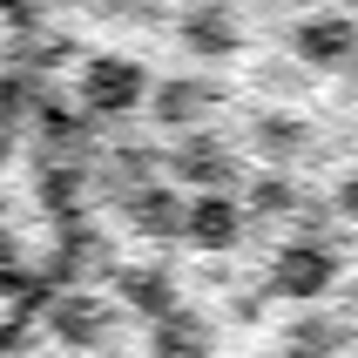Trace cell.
Listing matches in <instances>:
<instances>
[{"label":"cell","mask_w":358,"mask_h":358,"mask_svg":"<svg viewBox=\"0 0 358 358\" xmlns=\"http://www.w3.org/2000/svg\"><path fill=\"white\" fill-rule=\"evenodd\" d=\"M142 95H149V68L136 55H88V68H81V115L88 122L136 115Z\"/></svg>","instance_id":"obj_1"},{"label":"cell","mask_w":358,"mask_h":358,"mask_svg":"<svg viewBox=\"0 0 358 358\" xmlns=\"http://www.w3.org/2000/svg\"><path fill=\"white\" fill-rule=\"evenodd\" d=\"M291 61H298V68H352L358 61V20L352 14L291 20Z\"/></svg>","instance_id":"obj_2"},{"label":"cell","mask_w":358,"mask_h":358,"mask_svg":"<svg viewBox=\"0 0 358 358\" xmlns=\"http://www.w3.org/2000/svg\"><path fill=\"white\" fill-rule=\"evenodd\" d=\"M169 176L189 182L196 196H230V182H237V156H230L217 136H182L176 156H169Z\"/></svg>","instance_id":"obj_3"},{"label":"cell","mask_w":358,"mask_h":358,"mask_svg":"<svg viewBox=\"0 0 358 358\" xmlns=\"http://www.w3.org/2000/svg\"><path fill=\"white\" fill-rule=\"evenodd\" d=\"M331 278H338V264H331L324 243H291V250H278V264H271V291H278V298H298V304L324 298Z\"/></svg>","instance_id":"obj_4"},{"label":"cell","mask_w":358,"mask_h":358,"mask_svg":"<svg viewBox=\"0 0 358 358\" xmlns=\"http://www.w3.org/2000/svg\"><path fill=\"white\" fill-rule=\"evenodd\" d=\"M243 237H250V217H243L237 196H196L189 203L182 243H196V250H237Z\"/></svg>","instance_id":"obj_5"},{"label":"cell","mask_w":358,"mask_h":358,"mask_svg":"<svg viewBox=\"0 0 358 358\" xmlns=\"http://www.w3.org/2000/svg\"><path fill=\"white\" fill-rule=\"evenodd\" d=\"M115 298L129 304V311H142V324H156V318L176 311V284H169L162 264H122L115 271Z\"/></svg>","instance_id":"obj_6"},{"label":"cell","mask_w":358,"mask_h":358,"mask_svg":"<svg viewBox=\"0 0 358 358\" xmlns=\"http://www.w3.org/2000/svg\"><path fill=\"white\" fill-rule=\"evenodd\" d=\"M210 101H217V88H210V81H189V75H182V81L149 88V115H156L162 129H196Z\"/></svg>","instance_id":"obj_7"},{"label":"cell","mask_w":358,"mask_h":358,"mask_svg":"<svg viewBox=\"0 0 358 358\" xmlns=\"http://www.w3.org/2000/svg\"><path fill=\"white\" fill-rule=\"evenodd\" d=\"M149 352H156V358H210V324L176 304L169 318L149 324Z\"/></svg>","instance_id":"obj_8"},{"label":"cell","mask_w":358,"mask_h":358,"mask_svg":"<svg viewBox=\"0 0 358 358\" xmlns=\"http://www.w3.org/2000/svg\"><path fill=\"white\" fill-rule=\"evenodd\" d=\"M129 223H136L142 237H182L189 203L176 189H129Z\"/></svg>","instance_id":"obj_9"},{"label":"cell","mask_w":358,"mask_h":358,"mask_svg":"<svg viewBox=\"0 0 358 358\" xmlns=\"http://www.w3.org/2000/svg\"><path fill=\"white\" fill-rule=\"evenodd\" d=\"M101 324H108V311H101L88 291H68V298L48 304V331H55L61 345H95V338H101Z\"/></svg>","instance_id":"obj_10"},{"label":"cell","mask_w":358,"mask_h":358,"mask_svg":"<svg viewBox=\"0 0 358 358\" xmlns=\"http://www.w3.org/2000/svg\"><path fill=\"white\" fill-rule=\"evenodd\" d=\"M298 210H304V189L284 176V169H264V176L243 189V217L250 223L257 217H298Z\"/></svg>","instance_id":"obj_11"},{"label":"cell","mask_w":358,"mask_h":358,"mask_svg":"<svg viewBox=\"0 0 358 358\" xmlns=\"http://www.w3.org/2000/svg\"><path fill=\"white\" fill-rule=\"evenodd\" d=\"M182 41H189L196 55H210V61L237 55V14H223V7H203V14H182Z\"/></svg>","instance_id":"obj_12"},{"label":"cell","mask_w":358,"mask_h":358,"mask_svg":"<svg viewBox=\"0 0 358 358\" xmlns=\"http://www.w3.org/2000/svg\"><path fill=\"white\" fill-rule=\"evenodd\" d=\"M250 142H257V156L264 162H291L304 149V122L298 115H284V108H264L257 122H250Z\"/></svg>","instance_id":"obj_13"},{"label":"cell","mask_w":358,"mask_h":358,"mask_svg":"<svg viewBox=\"0 0 358 358\" xmlns=\"http://www.w3.org/2000/svg\"><path fill=\"white\" fill-rule=\"evenodd\" d=\"M345 352V324L338 318H298L284 331V358H338Z\"/></svg>","instance_id":"obj_14"},{"label":"cell","mask_w":358,"mask_h":358,"mask_svg":"<svg viewBox=\"0 0 358 358\" xmlns=\"http://www.w3.org/2000/svg\"><path fill=\"white\" fill-rule=\"evenodd\" d=\"M298 81H304L298 61H271V68H264V88H298Z\"/></svg>","instance_id":"obj_15"},{"label":"cell","mask_w":358,"mask_h":358,"mask_svg":"<svg viewBox=\"0 0 358 358\" xmlns=\"http://www.w3.org/2000/svg\"><path fill=\"white\" fill-rule=\"evenodd\" d=\"M338 217H345V223H358V176H345V182H338Z\"/></svg>","instance_id":"obj_16"}]
</instances>
